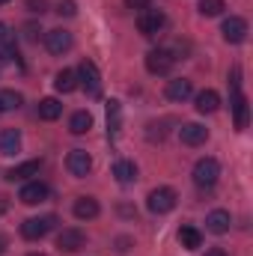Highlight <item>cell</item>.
<instances>
[{"label": "cell", "instance_id": "cell-4", "mask_svg": "<svg viewBox=\"0 0 253 256\" xmlns=\"http://www.w3.org/2000/svg\"><path fill=\"white\" fill-rule=\"evenodd\" d=\"M176 202H179V194L173 191V188H155L146 196V206H149L152 214H167V212L176 208Z\"/></svg>", "mask_w": 253, "mask_h": 256}, {"label": "cell", "instance_id": "cell-19", "mask_svg": "<svg viewBox=\"0 0 253 256\" xmlns=\"http://www.w3.org/2000/svg\"><path fill=\"white\" fill-rule=\"evenodd\" d=\"M218 108H220V96H218L214 90L196 92V110H200V114H214Z\"/></svg>", "mask_w": 253, "mask_h": 256}, {"label": "cell", "instance_id": "cell-22", "mask_svg": "<svg viewBox=\"0 0 253 256\" xmlns=\"http://www.w3.org/2000/svg\"><path fill=\"white\" fill-rule=\"evenodd\" d=\"M114 176H116L120 185H131V182L137 179V167H134V161H116V164H114Z\"/></svg>", "mask_w": 253, "mask_h": 256}, {"label": "cell", "instance_id": "cell-23", "mask_svg": "<svg viewBox=\"0 0 253 256\" xmlns=\"http://www.w3.org/2000/svg\"><path fill=\"white\" fill-rule=\"evenodd\" d=\"M54 86L60 90V92H74L80 84H78V72H72V68H63V72H57V80H54Z\"/></svg>", "mask_w": 253, "mask_h": 256}, {"label": "cell", "instance_id": "cell-29", "mask_svg": "<svg viewBox=\"0 0 253 256\" xmlns=\"http://www.w3.org/2000/svg\"><path fill=\"white\" fill-rule=\"evenodd\" d=\"M9 45H15V33L0 21V48H9Z\"/></svg>", "mask_w": 253, "mask_h": 256}, {"label": "cell", "instance_id": "cell-21", "mask_svg": "<svg viewBox=\"0 0 253 256\" xmlns=\"http://www.w3.org/2000/svg\"><path fill=\"white\" fill-rule=\"evenodd\" d=\"M60 114H63V104L57 98H42L39 102V120L54 122V120H60Z\"/></svg>", "mask_w": 253, "mask_h": 256}, {"label": "cell", "instance_id": "cell-28", "mask_svg": "<svg viewBox=\"0 0 253 256\" xmlns=\"http://www.w3.org/2000/svg\"><path fill=\"white\" fill-rule=\"evenodd\" d=\"M57 15H66V18L78 15V3H74V0H60V3H57Z\"/></svg>", "mask_w": 253, "mask_h": 256}, {"label": "cell", "instance_id": "cell-9", "mask_svg": "<svg viewBox=\"0 0 253 256\" xmlns=\"http://www.w3.org/2000/svg\"><path fill=\"white\" fill-rule=\"evenodd\" d=\"M72 45H74V39H72V33L63 30V27L45 33V48H48L54 57H60V54H66V51H72Z\"/></svg>", "mask_w": 253, "mask_h": 256}, {"label": "cell", "instance_id": "cell-5", "mask_svg": "<svg viewBox=\"0 0 253 256\" xmlns=\"http://www.w3.org/2000/svg\"><path fill=\"white\" fill-rule=\"evenodd\" d=\"M164 24H167V15H164L161 9H143V12L137 15V30H140L143 36H158V33L164 30Z\"/></svg>", "mask_w": 253, "mask_h": 256}, {"label": "cell", "instance_id": "cell-2", "mask_svg": "<svg viewBox=\"0 0 253 256\" xmlns=\"http://www.w3.org/2000/svg\"><path fill=\"white\" fill-rule=\"evenodd\" d=\"M218 176H220L218 158H200V161L194 164V182H196V188H206V191L214 188Z\"/></svg>", "mask_w": 253, "mask_h": 256}, {"label": "cell", "instance_id": "cell-38", "mask_svg": "<svg viewBox=\"0 0 253 256\" xmlns=\"http://www.w3.org/2000/svg\"><path fill=\"white\" fill-rule=\"evenodd\" d=\"M3 3H9V0H0V6H3Z\"/></svg>", "mask_w": 253, "mask_h": 256}, {"label": "cell", "instance_id": "cell-33", "mask_svg": "<svg viewBox=\"0 0 253 256\" xmlns=\"http://www.w3.org/2000/svg\"><path fill=\"white\" fill-rule=\"evenodd\" d=\"M149 3H152V0H126L128 9H140V12H143V9H149Z\"/></svg>", "mask_w": 253, "mask_h": 256}, {"label": "cell", "instance_id": "cell-3", "mask_svg": "<svg viewBox=\"0 0 253 256\" xmlns=\"http://www.w3.org/2000/svg\"><path fill=\"white\" fill-rule=\"evenodd\" d=\"M54 226H57V218H54V214H45V218H27V220L21 224V236H24L27 242H39V238H45Z\"/></svg>", "mask_w": 253, "mask_h": 256}, {"label": "cell", "instance_id": "cell-16", "mask_svg": "<svg viewBox=\"0 0 253 256\" xmlns=\"http://www.w3.org/2000/svg\"><path fill=\"white\" fill-rule=\"evenodd\" d=\"M167 98L170 102H188L190 98V92H194V84H190L188 78H176V80H170L167 84Z\"/></svg>", "mask_w": 253, "mask_h": 256}, {"label": "cell", "instance_id": "cell-15", "mask_svg": "<svg viewBox=\"0 0 253 256\" xmlns=\"http://www.w3.org/2000/svg\"><path fill=\"white\" fill-rule=\"evenodd\" d=\"M230 212H224V208H214V212H208V218H206V230L208 232H214V236H224V232H230Z\"/></svg>", "mask_w": 253, "mask_h": 256}, {"label": "cell", "instance_id": "cell-26", "mask_svg": "<svg viewBox=\"0 0 253 256\" xmlns=\"http://www.w3.org/2000/svg\"><path fill=\"white\" fill-rule=\"evenodd\" d=\"M196 9H200L202 18H214V15H220V12L226 9V3H224V0H200Z\"/></svg>", "mask_w": 253, "mask_h": 256}, {"label": "cell", "instance_id": "cell-1", "mask_svg": "<svg viewBox=\"0 0 253 256\" xmlns=\"http://www.w3.org/2000/svg\"><path fill=\"white\" fill-rule=\"evenodd\" d=\"M78 84L86 90L90 98L102 96V74H98V66L92 60H80V66H78Z\"/></svg>", "mask_w": 253, "mask_h": 256}, {"label": "cell", "instance_id": "cell-11", "mask_svg": "<svg viewBox=\"0 0 253 256\" xmlns=\"http://www.w3.org/2000/svg\"><path fill=\"white\" fill-rule=\"evenodd\" d=\"M18 200H21L24 206H39V202H45V200H48V185H45V182H39V179H33V182H27V185L21 188Z\"/></svg>", "mask_w": 253, "mask_h": 256}, {"label": "cell", "instance_id": "cell-32", "mask_svg": "<svg viewBox=\"0 0 253 256\" xmlns=\"http://www.w3.org/2000/svg\"><path fill=\"white\" fill-rule=\"evenodd\" d=\"M39 33H42V27H39V24H27V27H24V36H27L30 42H36V39H39Z\"/></svg>", "mask_w": 253, "mask_h": 256}, {"label": "cell", "instance_id": "cell-13", "mask_svg": "<svg viewBox=\"0 0 253 256\" xmlns=\"http://www.w3.org/2000/svg\"><path fill=\"white\" fill-rule=\"evenodd\" d=\"M39 170H42V161H24V164H18V167H12L9 173H6V182H27L30 176H39Z\"/></svg>", "mask_w": 253, "mask_h": 256}, {"label": "cell", "instance_id": "cell-17", "mask_svg": "<svg viewBox=\"0 0 253 256\" xmlns=\"http://www.w3.org/2000/svg\"><path fill=\"white\" fill-rule=\"evenodd\" d=\"M232 116H236V128L244 131L248 128V120H250V108H248V98L242 92L232 96Z\"/></svg>", "mask_w": 253, "mask_h": 256}, {"label": "cell", "instance_id": "cell-35", "mask_svg": "<svg viewBox=\"0 0 253 256\" xmlns=\"http://www.w3.org/2000/svg\"><path fill=\"white\" fill-rule=\"evenodd\" d=\"M6 208H9V196H0V214H6Z\"/></svg>", "mask_w": 253, "mask_h": 256}, {"label": "cell", "instance_id": "cell-8", "mask_svg": "<svg viewBox=\"0 0 253 256\" xmlns=\"http://www.w3.org/2000/svg\"><path fill=\"white\" fill-rule=\"evenodd\" d=\"M220 33H224V39H226L230 45H242V42L248 39V21H244L242 15H230V18L220 24Z\"/></svg>", "mask_w": 253, "mask_h": 256}, {"label": "cell", "instance_id": "cell-12", "mask_svg": "<svg viewBox=\"0 0 253 256\" xmlns=\"http://www.w3.org/2000/svg\"><path fill=\"white\" fill-rule=\"evenodd\" d=\"M179 140L185 146H202L208 140V128L200 126V122H185V126L179 128Z\"/></svg>", "mask_w": 253, "mask_h": 256}, {"label": "cell", "instance_id": "cell-25", "mask_svg": "<svg viewBox=\"0 0 253 256\" xmlns=\"http://www.w3.org/2000/svg\"><path fill=\"white\" fill-rule=\"evenodd\" d=\"M21 102H24L21 92H15V90H3V92H0V114H3V110H18Z\"/></svg>", "mask_w": 253, "mask_h": 256}, {"label": "cell", "instance_id": "cell-20", "mask_svg": "<svg viewBox=\"0 0 253 256\" xmlns=\"http://www.w3.org/2000/svg\"><path fill=\"white\" fill-rule=\"evenodd\" d=\"M92 128V114L90 110H74L72 120H68V131L72 134H86Z\"/></svg>", "mask_w": 253, "mask_h": 256}, {"label": "cell", "instance_id": "cell-10", "mask_svg": "<svg viewBox=\"0 0 253 256\" xmlns=\"http://www.w3.org/2000/svg\"><path fill=\"white\" fill-rule=\"evenodd\" d=\"M57 248L66 250V254H78L80 248H86V236H84L78 226H68V230H63V232L57 236Z\"/></svg>", "mask_w": 253, "mask_h": 256}, {"label": "cell", "instance_id": "cell-6", "mask_svg": "<svg viewBox=\"0 0 253 256\" xmlns=\"http://www.w3.org/2000/svg\"><path fill=\"white\" fill-rule=\"evenodd\" d=\"M66 170H68L74 179L90 176V170H92V158H90V152H86V149H72V152L66 155Z\"/></svg>", "mask_w": 253, "mask_h": 256}, {"label": "cell", "instance_id": "cell-18", "mask_svg": "<svg viewBox=\"0 0 253 256\" xmlns=\"http://www.w3.org/2000/svg\"><path fill=\"white\" fill-rule=\"evenodd\" d=\"M21 149V134L15 128H3L0 131V155H15Z\"/></svg>", "mask_w": 253, "mask_h": 256}, {"label": "cell", "instance_id": "cell-30", "mask_svg": "<svg viewBox=\"0 0 253 256\" xmlns=\"http://www.w3.org/2000/svg\"><path fill=\"white\" fill-rule=\"evenodd\" d=\"M230 86H232V96H236L238 86H242V66H232V72H230Z\"/></svg>", "mask_w": 253, "mask_h": 256}, {"label": "cell", "instance_id": "cell-24", "mask_svg": "<svg viewBox=\"0 0 253 256\" xmlns=\"http://www.w3.org/2000/svg\"><path fill=\"white\" fill-rule=\"evenodd\" d=\"M179 242H182L185 250H196V248H202V232L194 230V226H182L179 230Z\"/></svg>", "mask_w": 253, "mask_h": 256}, {"label": "cell", "instance_id": "cell-37", "mask_svg": "<svg viewBox=\"0 0 253 256\" xmlns=\"http://www.w3.org/2000/svg\"><path fill=\"white\" fill-rule=\"evenodd\" d=\"M27 256H45V254H27Z\"/></svg>", "mask_w": 253, "mask_h": 256}, {"label": "cell", "instance_id": "cell-27", "mask_svg": "<svg viewBox=\"0 0 253 256\" xmlns=\"http://www.w3.org/2000/svg\"><path fill=\"white\" fill-rule=\"evenodd\" d=\"M120 122H122V108H120L116 98H110V102H108V128L116 134V131H120Z\"/></svg>", "mask_w": 253, "mask_h": 256}, {"label": "cell", "instance_id": "cell-36", "mask_svg": "<svg viewBox=\"0 0 253 256\" xmlns=\"http://www.w3.org/2000/svg\"><path fill=\"white\" fill-rule=\"evenodd\" d=\"M6 244H9V238H6V236H0V254H6Z\"/></svg>", "mask_w": 253, "mask_h": 256}, {"label": "cell", "instance_id": "cell-34", "mask_svg": "<svg viewBox=\"0 0 253 256\" xmlns=\"http://www.w3.org/2000/svg\"><path fill=\"white\" fill-rule=\"evenodd\" d=\"M206 256H226V250H224V248H208Z\"/></svg>", "mask_w": 253, "mask_h": 256}, {"label": "cell", "instance_id": "cell-7", "mask_svg": "<svg viewBox=\"0 0 253 256\" xmlns=\"http://www.w3.org/2000/svg\"><path fill=\"white\" fill-rule=\"evenodd\" d=\"M173 63H176V57L167 48H155V51L146 54V72L149 74H170Z\"/></svg>", "mask_w": 253, "mask_h": 256}, {"label": "cell", "instance_id": "cell-31", "mask_svg": "<svg viewBox=\"0 0 253 256\" xmlns=\"http://www.w3.org/2000/svg\"><path fill=\"white\" fill-rule=\"evenodd\" d=\"M27 9L33 15H45L48 12V0H27Z\"/></svg>", "mask_w": 253, "mask_h": 256}, {"label": "cell", "instance_id": "cell-14", "mask_svg": "<svg viewBox=\"0 0 253 256\" xmlns=\"http://www.w3.org/2000/svg\"><path fill=\"white\" fill-rule=\"evenodd\" d=\"M72 212H74L78 220H92V218H98L102 208H98V200H92V196H78Z\"/></svg>", "mask_w": 253, "mask_h": 256}]
</instances>
